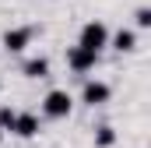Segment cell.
Wrapping results in <instances>:
<instances>
[{"label":"cell","mask_w":151,"mask_h":148,"mask_svg":"<svg viewBox=\"0 0 151 148\" xmlns=\"http://www.w3.org/2000/svg\"><path fill=\"white\" fill-rule=\"evenodd\" d=\"M0 141H4V131H0Z\"/></svg>","instance_id":"7c38bea8"},{"label":"cell","mask_w":151,"mask_h":148,"mask_svg":"<svg viewBox=\"0 0 151 148\" xmlns=\"http://www.w3.org/2000/svg\"><path fill=\"white\" fill-rule=\"evenodd\" d=\"M11 134H18V138H35L39 134V116L35 113H14V123H11Z\"/></svg>","instance_id":"8992f818"},{"label":"cell","mask_w":151,"mask_h":148,"mask_svg":"<svg viewBox=\"0 0 151 148\" xmlns=\"http://www.w3.org/2000/svg\"><path fill=\"white\" fill-rule=\"evenodd\" d=\"M11 123H14V110H7V106H4V110H0V131L7 134V131H11Z\"/></svg>","instance_id":"8fae6325"},{"label":"cell","mask_w":151,"mask_h":148,"mask_svg":"<svg viewBox=\"0 0 151 148\" xmlns=\"http://www.w3.org/2000/svg\"><path fill=\"white\" fill-rule=\"evenodd\" d=\"M77 42H81L84 49H95V53H102V49L109 46V28H106L102 21H88V25L81 28Z\"/></svg>","instance_id":"7a4b0ae2"},{"label":"cell","mask_w":151,"mask_h":148,"mask_svg":"<svg viewBox=\"0 0 151 148\" xmlns=\"http://www.w3.org/2000/svg\"><path fill=\"white\" fill-rule=\"evenodd\" d=\"M21 74L25 78H49V60L46 57H28L21 64Z\"/></svg>","instance_id":"ba28073f"},{"label":"cell","mask_w":151,"mask_h":148,"mask_svg":"<svg viewBox=\"0 0 151 148\" xmlns=\"http://www.w3.org/2000/svg\"><path fill=\"white\" fill-rule=\"evenodd\" d=\"M137 28H151V7H137Z\"/></svg>","instance_id":"30bf717a"},{"label":"cell","mask_w":151,"mask_h":148,"mask_svg":"<svg viewBox=\"0 0 151 148\" xmlns=\"http://www.w3.org/2000/svg\"><path fill=\"white\" fill-rule=\"evenodd\" d=\"M95 64H99V53H95V49H84L81 42L67 49V67H70V71L88 74V71H95Z\"/></svg>","instance_id":"3957f363"},{"label":"cell","mask_w":151,"mask_h":148,"mask_svg":"<svg viewBox=\"0 0 151 148\" xmlns=\"http://www.w3.org/2000/svg\"><path fill=\"white\" fill-rule=\"evenodd\" d=\"M35 39V28L32 25H21V28H7L4 32V49L7 53H25V46Z\"/></svg>","instance_id":"277c9868"},{"label":"cell","mask_w":151,"mask_h":148,"mask_svg":"<svg viewBox=\"0 0 151 148\" xmlns=\"http://www.w3.org/2000/svg\"><path fill=\"white\" fill-rule=\"evenodd\" d=\"M74 110V99H70V92H63V88H53L46 99H42V113L49 116V120H63V116H70Z\"/></svg>","instance_id":"6da1fadb"},{"label":"cell","mask_w":151,"mask_h":148,"mask_svg":"<svg viewBox=\"0 0 151 148\" xmlns=\"http://www.w3.org/2000/svg\"><path fill=\"white\" fill-rule=\"evenodd\" d=\"M109 95H113V88L106 85V81H84V88H81V102L84 106H106L109 102Z\"/></svg>","instance_id":"5b68a950"},{"label":"cell","mask_w":151,"mask_h":148,"mask_svg":"<svg viewBox=\"0 0 151 148\" xmlns=\"http://www.w3.org/2000/svg\"><path fill=\"white\" fill-rule=\"evenodd\" d=\"M116 145V131L113 127H99L95 131V148H113Z\"/></svg>","instance_id":"9c48e42d"},{"label":"cell","mask_w":151,"mask_h":148,"mask_svg":"<svg viewBox=\"0 0 151 148\" xmlns=\"http://www.w3.org/2000/svg\"><path fill=\"white\" fill-rule=\"evenodd\" d=\"M109 46H113L116 53H134L137 49V32L134 28H119L116 36H109Z\"/></svg>","instance_id":"52a82bcc"}]
</instances>
